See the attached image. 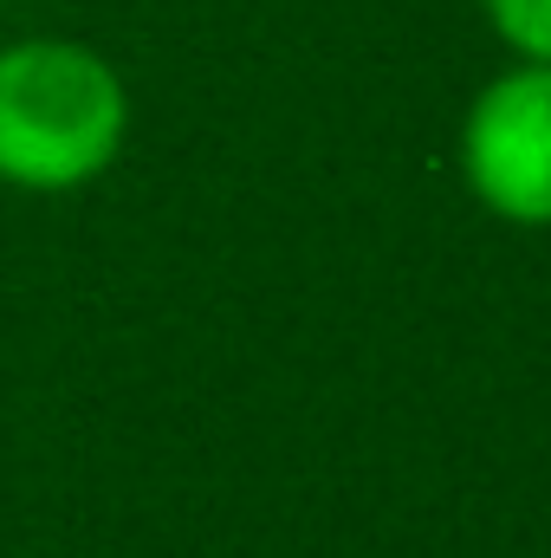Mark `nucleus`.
Instances as JSON below:
<instances>
[{"label": "nucleus", "mask_w": 551, "mask_h": 558, "mask_svg": "<svg viewBox=\"0 0 551 558\" xmlns=\"http://www.w3.org/2000/svg\"><path fill=\"white\" fill-rule=\"evenodd\" d=\"M124 124V78L91 46L20 39L0 52V182L33 195L85 189L118 162Z\"/></svg>", "instance_id": "1"}, {"label": "nucleus", "mask_w": 551, "mask_h": 558, "mask_svg": "<svg viewBox=\"0 0 551 558\" xmlns=\"http://www.w3.org/2000/svg\"><path fill=\"white\" fill-rule=\"evenodd\" d=\"M461 175L480 208L519 228H551V65L493 78L461 124Z\"/></svg>", "instance_id": "2"}, {"label": "nucleus", "mask_w": 551, "mask_h": 558, "mask_svg": "<svg viewBox=\"0 0 551 558\" xmlns=\"http://www.w3.org/2000/svg\"><path fill=\"white\" fill-rule=\"evenodd\" d=\"M500 39L526 52L532 65H551V0H487Z\"/></svg>", "instance_id": "3"}]
</instances>
